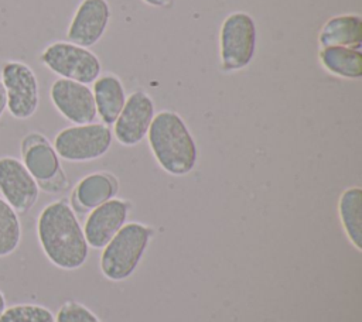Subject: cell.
<instances>
[{
  "label": "cell",
  "instance_id": "obj_1",
  "mask_svg": "<svg viewBox=\"0 0 362 322\" xmlns=\"http://www.w3.org/2000/svg\"><path fill=\"white\" fill-rule=\"evenodd\" d=\"M37 236L45 257L58 268L76 270L88 258L89 246L83 229L64 201L44 206L37 219Z\"/></svg>",
  "mask_w": 362,
  "mask_h": 322
},
{
  "label": "cell",
  "instance_id": "obj_2",
  "mask_svg": "<svg viewBox=\"0 0 362 322\" xmlns=\"http://www.w3.org/2000/svg\"><path fill=\"white\" fill-rule=\"evenodd\" d=\"M150 150L158 165L168 174L181 177L197 164V145L184 120L170 110L153 117L147 131Z\"/></svg>",
  "mask_w": 362,
  "mask_h": 322
},
{
  "label": "cell",
  "instance_id": "obj_3",
  "mask_svg": "<svg viewBox=\"0 0 362 322\" xmlns=\"http://www.w3.org/2000/svg\"><path fill=\"white\" fill-rule=\"evenodd\" d=\"M153 230L143 223H124L103 247L99 266L105 278L110 281L127 280L140 264Z\"/></svg>",
  "mask_w": 362,
  "mask_h": 322
},
{
  "label": "cell",
  "instance_id": "obj_4",
  "mask_svg": "<svg viewBox=\"0 0 362 322\" xmlns=\"http://www.w3.org/2000/svg\"><path fill=\"white\" fill-rule=\"evenodd\" d=\"M112 144V131L106 124H75L61 130L54 138L58 157L71 162H85L105 155Z\"/></svg>",
  "mask_w": 362,
  "mask_h": 322
},
{
  "label": "cell",
  "instance_id": "obj_5",
  "mask_svg": "<svg viewBox=\"0 0 362 322\" xmlns=\"http://www.w3.org/2000/svg\"><path fill=\"white\" fill-rule=\"evenodd\" d=\"M41 62L54 73L83 85L95 82L100 73V62L93 52L65 41L49 44L41 54Z\"/></svg>",
  "mask_w": 362,
  "mask_h": 322
},
{
  "label": "cell",
  "instance_id": "obj_6",
  "mask_svg": "<svg viewBox=\"0 0 362 322\" xmlns=\"http://www.w3.org/2000/svg\"><path fill=\"white\" fill-rule=\"evenodd\" d=\"M221 62L225 71H238L247 66L256 48V25L246 13H232L221 27Z\"/></svg>",
  "mask_w": 362,
  "mask_h": 322
},
{
  "label": "cell",
  "instance_id": "obj_7",
  "mask_svg": "<svg viewBox=\"0 0 362 322\" xmlns=\"http://www.w3.org/2000/svg\"><path fill=\"white\" fill-rule=\"evenodd\" d=\"M1 83L6 90L7 110L18 119H30L40 103L38 80L34 71L24 62L7 61L1 66Z\"/></svg>",
  "mask_w": 362,
  "mask_h": 322
},
{
  "label": "cell",
  "instance_id": "obj_8",
  "mask_svg": "<svg viewBox=\"0 0 362 322\" xmlns=\"http://www.w3.org/2000/svg\"><path fill=\"white\" fill-rule=\"evenodd\" d=\"M0 193L16 212H27L35 205L40 186L23 161L6 155L0 157Z\"/></svg>",
  "mask_w": 362,
  "mask_h": 322
},
{
  "label": "cell",
  "instance_id": "obj_9",
  "mask_svg": "<svg viewBox=\"0 0 362 322\" xmlns=\"http://www.w3.org/2000/svg\"><path fill=\"white\" fill-rule=\"evenodd\" d=\"M49 97L55 109L71 123L89 124L96 119V106L92 90L71 79H57L49 89Z\"/></svg>",
  "mask_w": 362,
  "mask_h": 322
},
{
  "label": "cell",
  "instance_id": "obj_10",
  "mask_svg": "<svg viewBox=\"0 0 362 322\" xmlns=\"http://www.w3.org/2000/svg\"><path fill=\"white\" fill-rule=\"evenodd\" d=\"M154 117V105L151 97L139 90L133 92L124 102V106L115 121V137L122 145H136L146 136Z\"/></svg>",
  "mask_w": 362,
  "mask_h": 322
},
{
  "label": "cell",
  "instance_id": "obj_11",
  "mask_svg": "<svg viewBox=\"0 0 362 322\" xmlns=\"http://www.w3.org/2000/svg\"><path fill=\"white\" fill-rule=\"evenodd\" d=\"M110 10L106 0H83L68 27V40L88 48L95 45L106 31Z\"/></svg>",
  "mask_w": 362,
  "mask_h": 322
},
{
  "label": "cell",
  "instance_id": "obj_12",
  "mask_svg": "<svg viewBox=\"0 0 362 322\" xmlns=\"http://www.w3.org/2000/svg\"><path fill=\"white\" fill-rule=\"evenodd\" d=\"M127 213V203L115 198L93 208L83 226L88 246L92 249H103L126 223Z\"/></svg>",
  "mask_w": 362,
  "mask_h": 322
},
{
  "label": "cell",
  "instance_id": "obj_13",
  "mask_svg": "<svg viewBox=\"0 0 362 322\" xmlns=\"http://www.w3.org/2000/svg\"><path fill=\"white\" fill-rule=\"evenodd\" d=\"M321 47H346L359 51L362 47V18L354 14L337 16L328 20L320 32Z\"/></svg>",
  "mask_w": 362,
  "mask_h": 322
},
{
  "label": "cell",
  "instance_id": "obj_14",
  "mask_svg": "<svg viewBox=\"0 0 362 322\" xmlns=\"http://www.w3.org/2000/svg\"><path fill=\"white\" fill-rule=\"evenodd\" d=\"M33 141L23 148V164L35 181L48 182L59 172V158L54 147L42 137L33 136Z\"/></svg>",
  "mask_w": 362,
  "mask_h": 322
},
{
  "label": "cell",
  "instance_id": "obj_15",
  "mask_svg": "<svg viewBox=\"0 0 362 322\" xmlns=\"http://www.w3.org/2000/svg\"><path fill=\"white\" fill-rule=\"evenodd\" d=\"M93 99L96 113L100 116L105 124H113L120 114L126 96L124 89L119 78L113 75H105L98 78L93 85Z\"/></svg>",
  "mask_w": 362,
  "mask_h": 322
},
{
  "label": "cell",
  "instance_id": "obj_16",
  "mask_svg": "<svg viewBox=\"0 0 362 322\" xmlns=\"http://www.w3.org/2000/svg\"><path fill=\"white\" fill-rule=\"evenodd\" d=\"M341 225L349 242L358 251L362 250V189L348 188L342 192L338 202Z\"/></svg>",
  "mask_w": 362,
  "mask_h": 322
},
{
  "label": "cell",
  "instance_id": "obj_17",
  "mask_svg": "<svg viewBox=\"0 0 362 322\" xmlns=\"http://www.w3.org/2000/svg\"><path fill=\"white\" fill-rule=\"evenodd\" d=\"M322 66L337 76L359 79L362 76L361 51L346 47H324L320 52Z\"/></svg>",
  "mask_w": 362,
  "mask_h": 322
},
{
  "label": "cell",
  "instance_id": "obj_18",
  "mask_svg": "<svg viewBox=\"0 0 362 322\" xmlns=\"http://www.w3.org/2000/svg\"><path fill=\"white\" fill-rule=\"evenodd\" d=\"M116 189L117 186L113 178L106 174L96 172L86 175L79 181L75 189V196L83 208L93 209L112 199L116 193Z\"/></svg>",
  "mask_w": 362,
  "mask_h": 322
},
{
  "label": "cell",
  "instance_id": "obj_19",
  "mask_svg": "<svg viewBox=\"0 0 362 322\" xmlns=\"http://www.w3.org/2000/svg\"><path fill=\"white\" fill-rule=\"evenodd\" d=\"M21 223L17 212L0 198V257L10 256L20 244Z\"/></svg>",
  "mask_w": 362,
  "mask_h": 322
},
{
  "label": "cell",
  "instance_id": "obj_20",
  "mask_svg": "<svg viewBox=\"0 0 362 322\" xmlns=\"http://www.w3.org/2000/svg\"><path fill=\"white\" fill-rule=\"evenodd\" d=\"M0 322H55V316L42 305L16 304L3 311Z\"/></svg>",
  "mask_w": 362,
  "mask_h": 322
},
{
  "label": "cell",
  "instance_id": "obj_21",
  "mask_svg": "<svg viewBox=\"0 0 362 322\" xmlns=\"http://www.w3.org/2000/svg\"><path fill=\"white\" fill-rule=\"evenodd\" d=\"M55 322H100V319L83 304L66 301L58 309Z\"/></svg>",
  "mask_w": 362,
  "mask_h": 322
},
{
  "label": "cell",
  "instance_id": "obj_22",
  "mask_svg": "<svg viewBox=\"0 0 362 322\" xmlns=\"http://www.w3.org/2000/svg\"><path fill=\"white\" fill-rule=\"evenodd\" d=\"M7 109V99H6V90H4V86L0 80V117L3 116L4 110Z\"/></svg>",
  "mask_w": 362,
  "mask_h": 322
},
{
  "label": "cell",
  "instance_id": "obj_23",
  "mask_svg": "<svg viewBox=\"0 0 362 322\" xmlns=\"http://www.w3.org/2000/svg\"><path fill=\"white\" fill-rule=\"evenodd\" d=\"M143 1L150 6H154V7H161V6H165L170 0H143Z\"/></svg>",
  "mask_w": 362,
  "mask_h": 322
},
{
  "label": "cell",
  "instance_id": "obj_24",
  "mask_svg": "<svg viewBox=\"0 0 362 322\" xmlns=\"http://www.w3.org/2000/svg\"><path fill=\"white\" fill-rule=\"evenodd\" d=\"M4 309H6V298H4V294L0 291V315L3 314Z\"/></svg>",
  "mask_w": 362,
  "mask_h": 322
}]
</instances>
